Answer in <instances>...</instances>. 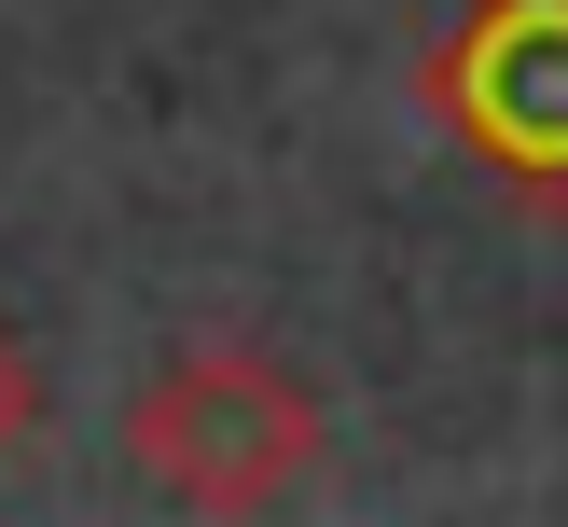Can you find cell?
Segmentation results:
<instances>
[{"label": "cell", "mask_w": 568, "mask_h": 527, "mask_svg": "<svg viewBox=\"0 0 568 527\" xmlns=\"http://www.w3.org/2000/svg\"><path fill=\"white\" fill-rule=\"evenodd\" d=\"M125 458L153 472L194 527H250V514H277V499L320 486L333 416H320V388H305L277 347L194 333V347H166L153 375L125 388Z\"/></svg>", "instance_id": "6da1fadb"}, {"label": "cell", "mask_w": 568, "mask_h": 527, "mask_svg": "<svg viewBox=\"0 0 568 527\" xmlns=\"http://www.w3.org/2000/svg\"><path fill=\"white\" fill-rule=\"evenodd\" d=\"M430 125L527 209H568V0H471L416 70Z\"/></svg>", "instance_id": "7a4b0ae2"}, {"label": "cell", "mask_w": 568, "mask_h": 527, "mask_svg": "<svg viewBox=\"0 0 568 527\" xmlns=\"http://www.w3.org/2000/svg\"><path fill=\"white\" fill-rule=\"evenodd\" d=\"M28 416H42V361H28L14 333H0V458L28 444Z\"/></svg>", "instance_id": "3957f363"}]
</instances>
